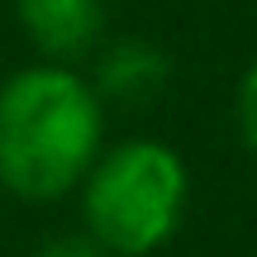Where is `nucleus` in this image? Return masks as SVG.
I'll list each match as a JSON object with an SVG mask.
<instances>
[{
	"mask_svg": "<svg viewBox=\"0 0 257 257\" xmlns=\"http://www.w3.org/2000/svg\"><path fill=\"white\" fill-rule=\"evenodd\" d=\"M105 138V105L76 67L34 62L0 86V186L48 205L81 186Z\"/></svg>",
	"mask_w": 257,
	"mask_h": 257,
	"instance_id": "nucleus-1",
	"label": "nucleus"
},
{
	"mask_svg": "<svg viewBox=\"0 0 257 257\" xmlns=\"http://www.w3.org/2000/svg\"><path fill=\"white\" fill-rule=\"evenodd\" d=\"M191 176L172 143L124 138L95 153L81 176V219L86 238L114 257H148L172 243L186 219Z\"/></svg>",
	"mask_w": 257,
	"mask_h": 257,
	"instance_id": "nucleus-2",
	"label": "nucleus"
},
{
	"mask_svg": "<svg viewBox=\"0 0 257 257\" xmlns=\"http://www.w3.org/2000/svg\"><path fill=\"white\" fill-rule=\"evenodd\" d=\"M15 19L43 62L72 67L100 43L105 0H15Z\"/></svg>",
	"mask_w": 257,
	"mask_h": 257,
	"instance_id": "nucleus-3",
	"label": "nucleus"
},
{
	"mask_svg": "<svg viewBox=\"0 0 257 257\" xmlns=\"http://www.w3.org/2000/svg\"><path fill=\"white\" fill-rule=\"evenodd\" d=\"M167 81H172V57L162 48L148 38H119L95 57L91 91L100 95V105L138 110V105H153L167 91Z\"/></svg>",
	"mask_w": 257,
	"mask_h": 257,
	"instance_id": "nucleus-4",
	"label": "nucleus"
},
{
	"mask_svg": "<svg viewBox=\"0 0 257 257\" xmlns=\"http://www.w3.org/2000/svg\"><path fill=\"white\" fill-rule=\"evenodd\" d=\"M233 119H238L243 143L257 153V62L243 72V81H238V95H233Z\"/></svg>",
	"mask_w": 257,
	"mask_h": 257,
	"instance_id": "nucleus-5",
	"label": "nucleus"
},
{
	"mask_svg": "<svg viewBox=\"0 0 257 257\" xmlns=\"http://www.w3.org/2000/svg\"><path fill=\"white\" fill-rule=\"evenodd\" d=\"M38 257H114V252H105L100 243H91L86 233H76V238H53L48 248H38Z\"/></svg>",
	"mask_w": 257,
	"mask_h": 257,
	"instance_id": "nucleus-6",
	"label": "nucleus"
}]
</instances>
